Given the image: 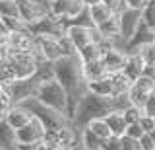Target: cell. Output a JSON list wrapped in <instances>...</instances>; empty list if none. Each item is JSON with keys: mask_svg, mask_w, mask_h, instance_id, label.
Here are the masks:
<instances>
[{"mask_svg": "<svg viewBox=\"0 0 155 150\" xmlns=\"http://www.w3.org/2000/svg\"><path fill=\"white\" fill-rule=\"evenodd\" d=\"M122 4H124V8H128V10H138V12H142L143 8L149 4V0H122Z\"/></svg>", "mask_w": 155, "mask_h": 150, "instance_id": "f35d334b", "label": "cell"}, {"mask_svg": "<svg viewBox=\"0 0 155 150\" xmlns=\"http://www.w3.org/2000/svg\"><path fill=\"white\" fill-rule=\"evenodd\" d=\"M147 43H155V30H153V27H149V26H145V23L142 22V23H140V27L136 30V33L124 43L122 51L126 53V55L140 53V47L147 45Z\"/></svg>", "mask_w": 155, "mask_h": 150, "instance_id": "8fae6325", "label": "cell"}, {"mask_svg": "<svg viewBox=\"0 0 155 150\" xmlns=\"http://www.w3.org/2000/svg\"><path fill=\"white\" fill-rule=\"evenodd\" d=\"M80 2H81V4H84V6H85V8H89V6H93V4H99V2H101V0H80Z\"/></svg>", "mask_w": 155, "mask_h": 150, "instance_id": "b9f144b4", "label": "cell"}, {"mask_svg": "<svg viewBox=\"0 0 155 150\" xmlns=\"http://www.w3.org/2000/svg\"><path fill=\"white\" fill-rule=\"evenodd\" d=\"M101 4H105L107 8H109L113 14H118V12H122L124 10V4H122V0H101Z\"/></svg>", "mask_w": 155, "mask_h": 150, "instance_id": "ab89813d", "label": "cell"}, {"mask_svg": "<svg viewBox=\"0 0 155 150\" xmlns=\"http://www.w3.org/2000/svg\"><path fill=\"white\" fill-rule=\"evenodd\" d=\"M87 92H93L97 96H105V98H113V86H110L109 74H105L99 80L87 82Z\"/></svg>", "mask_w": 155, "mask_h": 150, "instance_id": "44dd1931", "label": "cell"}, {"mask_svg": "<svg viewBox=\"0 0 155 150\" xmlns=\"http://www.w3.org/2000/svg\"><path fill=\"white\" fill-rule=\"evenodd\" d=\"M0 16H18V2L16 0H0Z\"/></svg>", "mask_w": 155, "mask_h": 150, "instance_id": "f546056e", "label": "cell"}, {"mask_svg": "<svg viewBox=\"0 0 155 150\" xmlns=\"http://www.w3.org/2000/svg\"><path fill=\"white\" fill-rule=\"evenodd\" d=\"M142 113H143V115H153V117H155V92H153V94H149L147 99L143 101Z\"/></svg>", "mask_w": 155, "mask_h": 150, "instance_id": "8d00e7d4", "label": "cell"}, {"mask_svg": "<svg viewBox=\"0 0 155 150\" xmlns=\"http://www.w3.org/2000/svg\"><path fill=\"white\" fill-rule=\"evenodd\" d=\"M126 96H128V99H130V105H136V107H142L143 105V101L147 99V92H143V90H140L138 86H130L128 92H126Z\"/></svg>", "mask_w": 155, "mask_h": 150, "instance_id": "484cf974", "label": "cell"}, {"mask_svg": "<svg viewBox=\"0 0 155 150\" xmlns=\"http://www.w3.org/2000/svg\"><path fill=\"white\" fill-rule=\"evenodd\" d=\"M0 90H2V84H0Z\"/></svg>", "mask_w": 155, "mask_h": 150, "instance_id": "7dc6e473", "label": "cell"}, {"mask_svg": "<svg viewBox=\"0 0 155 150\" xmlns=\"http://www.w3.org/2000/svg\"><path fill=\"white\" fill-rule=\"evenodd\" d=\"M78 59L81 62H89V61H97L101 59V45L99 43H87V45L78 49Z\"/></svg>", "mask_w": 155, "mask_h": 150, "instance_id": "7402d4cb", "label": "cell"}, {"mask_svg": "<svg viewBox=\"0 0 155 150\" xmlns=\"http://www.w3.org/2000/svg\"><path fill=\"white\" fill-rule=\"evenodd\" d=\"M16 146H18L16 129H12L2 117L0 119V148L2 150H16Z\"/></svg>", "mask_w": 155, "mask_h": 150, "instance_id": "e0dca14e", "label": "cell"}, {"mask_svg": "<svg viewBox=\"0 0 155 150\" xmlns=\"http://www.w3.org/2000/svg\"><path fill=\"white\" fill-rule=\"evenodd\" d=\"M84 127H85L87 131H91V133H93L95 137H99V138H107V137H110V131H109V127H107V123H105V119H103V117H95V119L87 121ZM84 127H81V129H84Z\"/></svg>", "mask_w": 155, "mask_h": 150, "instance_id": "cb8c5ba5", "label": "cell"}, {"mask_svg": "<svg viewBox=\"0 0 155 150\" xmlns=\"http://www.w3.org/2000/svg\"><path fill=\"white\" fill-rule=\"evenodd\" d=\"M142 22L155 30V0H149V4L142 10Z\"/></svg>", "mask_w": 155, "mask_h": 150, "instance_id": "83f0119b", "label": "cell"}, {"mask_svg": "<svg viewBox=\"0 0 155 150\" xmlns=\"http://www.w3.org/2000/svg\"><path fill=\"white\" fill-rule=\"evenodd\" d=\"M31 117H33V115L29 113V111L23 107L21 103H14L10 109L4 111V121H6V123H8L12 129H19V127H23V125H25Z\"/></svg>", "mask_w": 155, "mask_h": 150, "instance_id": "9a60e30c", "label": "cell"}, {"mask_svg": "<svg viewBox=\"0 0 155 150\" xmlns=\"http://www.w3.org/2000/svg\"><path fill=\"white\" fill-rule=\"evenodd\" d=\"M76 150H81V148H80V146H78V144H76Z\"/></svg>", "mask_w": 155, "mask_h": 150, "instance_id": "bcb514c9", "label": "cell"}, {"mask_svg": "<svg viewBox=\"0 0 155 150\" xmlns=\"http://www.w3.org/2000/svg\"><path fill=\"white\" fill-rule=\"evenodd\" d=\"M134 86H138L140 90H143V92H147V94H153L155 92V78L153 76H145V74H140L138 78H136L132 82Z\"/></svg>", "mask_w": 155, "mask_h": 150, "instance_id": "4316f807", "label": "cell"}, {"mask_svg": "<svg viewBox=\"0 0 155 150\" xmlns=\"http://www.w3.org/2000/svg\"><path fill=\"white\" fill-rule=\"evenodd\" d=\"M52 66H54V78L60 82L68 94V117H70L78 99L87 92V80L84 78L81 61L78 59V55L60 57L58 61L52 62Z\"/></svg>", "mask_w": 155, "mask_h": 150, "instance_id": "6da1fadb", "label": "cell"}, {"mask_svg": "<svg viewBox=\"0 0 155 150\" xmlns=\"http://www.w3.org/2000/svg\"><path fill=\"white\" fill-rule=\"evenodd\" d=\"M143 66H145V62L142 59V55H140V53H132V55H126V62H124L122 72L134 82L143 72Z\"/></svg>", "mask_w": 155, "mask_h": 150, "instance_id": "2e32d148", "label": "cell"}, {"mask_svg": "<svg viewBox=\"0 0 155 150\" xmlns=\"http://www.w3.org/2000/svg\"><path fill=\"white\" fill-rule=\"evenodd\" d=\"M64 35L74 43L76 49L87 45V43H99L103 37L99 35V31L95 30V26H80V23H68Z\"/></svg>", "mask_w": 155, "mask_h": 150, "instance_id": "52a82bcc", "label": "cell"}, {"mask_svg": "<svg viewBox=\"0 0 155 150\" xmlns=\"http://www.w3.org/2000/svg\"><path fill=\"white\" fill-rule=\"evenodd\" d=\"M138 144H140V150H155V134L143 133L138 138Z\"/></svg>", "mask_w": 155, "mask_h": 150, "instance_id": "836d02e7", "label": "cell"}, {"mask_svg": "<svg viewBox=\"0 0 155 150\" xmlns=\"http://www.w3.org/2000/svg\"><path fill=\"white\" fill-rule=\"evenodd\" d=\"M124 134H126V137H130V138H136V140H138L143 134V131H142V127H140L138 123H130V125H126Z\"/></svg>", "mask_w": 155, "mask_h": 150, "instance_id": "74e56055", "label": "cell"}, {"mask_svg": "<svg viewBox=\"0 0 155 150\" xmlns=\"http://www.w3.org/2000/svg\"><path fill=\"white\" fill-rule=\"evenodd\" d=\"M109 111H113V98H105V96H97L93 92H85L78 99L76 107L72 111L70 123L76 131H80L87 121L95 117H105Z\"/></svg>", "mask_w": 155, "mask_h": 150, "instance_id": "7a4b0ae2", "label": "cell"}, {"mask_svg": "<svg viewBox=\"0 0 155 150\" xmlns=\"http://www.w3.org/2000/svg\"><path fill=\"white\" fill-rule=\"evenodd\" d=\"M41 142H18L16 150H39Z\"/></svg>", "mask_w": 155, "mask_h": 150, "instance_id": "60d3db41", "label": "cell"}, {"mask_svg": "<svg viewBox=\"0 0 155 150\" xmlns=\"http://www.w3.org/2000/svg\"><path fill=\"white\" fill-rule=\"evenodd\" d=\"M0 150H2V148H0Z\"/></svg>", "mask_w": 155, "mask_h": 150, "instance_id": "c3c4849f", "label": "cell"}, {"mask_svg": "<svg viewBox=\"0 0 155 150\" xmlns=\"http://www.w3.org/2000/svg\"><path fill=\"white\" fill-rule=\"evenodd\" d=\"M8 62L12 65L14 76L18 78H29L35 74V66H37V59L33 53H16L8 49Z\"/></svg>", "mask_w": 155, "mask_h": 150, "instance_id": "8992f818", "label": "cell"}, {"mask_svg": "<svg viewBox=\"0 0 155 150\" xmlns=\"http://www.w3.org/2000/svg\"><path fill=\"white\" fill-rule=\"evenodd\" d=\"M122 115H124V121H126V125H130V123H138V119L142 117V107H136V105H128L126 109H122Z\"/></svg>", "mask_w": 155, "mask_h": 150, "instance_id": "f1b7e54d", "label": "cell"}, {"mask_svg": "<svg viewBox=\"0 0 155 150\" xmlns=\"http://www.w3.org/2000/svg\"><path fill=\"white\" fill-rule=\"evenodd\" d=\"M2 117H4V113H2V111H0V119H2Z\"/></svg>", "mask_w": 155, "mask_h": 150, "instance_id": "f6af8a7d", "label": "cell"}, {"mask_svg": "<svg viewBox=\"0 0 155 150\" xmlns=\"http://www.w3.org/2000/svg\"><path fill=\"white\" fill-rule=\"evenodd\" d=\"M33 35L25 31H12L8 37V49L16 53H33Z\"/></svg>", "mask_w": 155, "mask_h": 150, "instance_id": "5bb4252c", "label": "cell"}, {"mask_svg": "<svg viewBox=\"0 0 155 150\" xmlns=\"http://www.w3.org/2000/svg\"><path fill=\"white\" fill-rule=\"evenodd\" d=\"M101 150H120V137L110 134V137L103 138V142H101Z\"/></svg>", "mask_w": 155, "mask_h": 150, "instance_id": "e575fe53", "label": "cell"}, {"mask_svg": "<svg viewBox=\"0 0 155 150\" xmlns=\"http://www.w3.org/2000/svg\"><path fill=\"white\" fill-rule=\"evenodd\" d=\"M109 80H110V86H113V96L126 94L128 88L132 86V80H130L124 72H110Z\"/></svg>", "mask_w": 155, "mask_h": 150, "instance_id": "ffe728a7", "label": "cell"}, {"mask_svg": "<svg viewBox=\"0 0 155 150\" xmlns=\"http://www.w3.org/2000/svg\"><path fill=\"white\" fill-rule=\"evenodd\" d=\"M37 86H39V80L35 78V76H29V78H18V80H14L12 84H8L14 103H21L23 99L33 98Z\"/></svg>", "mask_w": 155, "mask_h": 150, "instance_id": "7c38bea8", "label": "cell"}, {"mask_svg": "<svg viewBox=\"0 0 155 150\" xmlns=\"http://www.w3.org/2000/svg\"><path fill=\"white\" fill-rule=\"evenodd\" d=\"M27 31L31 35H45V37H54V39H60L66 33V22L60 20V18H54L51 14H47L45 18H41L39 22L31 23L27 27Z\"/></svg>", "mask_w": 155, "mask_h": 150, "instance_id": "5b68a950", "label": "cell"}, {"mask_svg": "<svg viewBox=\"0 0 155 150\" xmlns=\"http://www.w3.org/2000/svg\"><path fill=\"white\" fill-rule=\"evenodd\" d=\"M120 150H140V144L136 138H130L126 134H120Z\"/></svg>", "mask_w": 155, "mask_h": 150, "instance_id": "d590c367", "label": "cell"}, {"mask_svg": "<svg viewBox=\"0 0 155 150\" xmlns=\"http://www.w3.org/2000/svg\"><path fill=\"white\" fill-rule=\"evenodd\" d=\"M47 10L51 16L60 18L66 23L70 20H74L78 14H81L85 10V6L80 0H48L47 2Z\"/></svg>", "mask_w": 155, "mask_h": 150, "instance_id": "ba28073f", "label": "cell"}, {"mask_svg": "<svg viewBox=\"0 0 155 150\" xmlns=\"http://www.w3.org/2000/svg\"><path fill=\"white\" fill-rule=\"evenodd\" d=\"M0 23H2L6 30L12 33V31H25L27 30V23L21 20L19 16H14V18H10V16H0Z\"/></svg>", "mask_w": 155, "mask_h": 150, "instance_id": "d4e9b609", "label": "cell"}, {"mask_svg": "<svg viewBox=\"0 0 155 150\" xmlns=\"http://www.w3.org/2000/svg\"><path fill=\"white\" fill-rule=\"evenodd\" d=\"M39 150H58V148H52V146H47V144H41V148Z\"/></svg>", "mask_w": 155, "mask_h": 150, "instance_id": "7bdbcfd3", "label": "cell"}, {"mask_svg": "<svg viewBox=\"0 0 155 150\" xmlns=\"http://www.w3.org/2000/svg\"><path fill=\"white\" fill-rule=\"evenodd\" d=\"M140 55L145 65H155V43H147V45L140 47Z\"/></svg>", "mask_w": 155, "mask_h": 150, "instance_id": "4dcf8cb0", "label": "cell"}, {"mask_svg": "<svg viewBox=\"0 0 155 150\" xmlns=\"http://www.w3.org/2000/svg\"><path fill=\"white\" fill-rule=\"evenodd\" d=\"M81 70H84V78L87 82H93V80H99L107 74L105 70V65L101 59L97 61H89V62H81Z\"/></svg>", "mask_w": 155, "mask_h": 150, "instance_id": "d6986e66", "label": "cell"}, {"mask_svg": "<svg viewBox=\"0 0 155 150\" xmlns=\"http://www.w3.org/2000/svg\"><path fill=\"white\" fill-rule=\"evenodd\" d=\"M118 22H120V43L124 47V43L134 35L142 23V12L124 8L122 12H118Z\"/></svg>", "mask_w": 155, "mask_h": 150, "instance_id": "30bf717a", "label": "cell"}, {"mask_svg": "<svg viewBox=\"0 0 155 150\" xmlns=\"http://www.w3.org/2000/svg\"><path fill=\"white\" fill-rule=\"evenodd\" d=\"M58 45H60L62 57H74V55H78V49L74 47V43L68 39L66 35H62L60 39H58Z\"/></svg>", "mask_w": 155, "mask_h": 150, "instance_id": "1f68e13d", "label": "cell"}, {"mask_svg": "<svg viewBox=\"0 0 155 150\" xmlns=\"http://www.w3.org/2000/svg\"><path fill=\"white\" fill-rule=\"evenodd\" d=\"M138 125L142 127L143 133L155 134V117H153V115H142V117L138 119Z\"/></svg>", "mask_w": 155, "mask_h": 150, "instance_id": "d6a6232c", "label": "cell"}, {"mask_svg": "<svg viewBox=\"0 0 155 150\" xmlns=\"http://www.w3.org/2000/svg\"><path fill=\"white\" fill-rule=\"evenodd\" d=\"M16 2H18V16L27 23V27L48 14L47 4L41 0H16Z\"/></svg>", "mask_w": 155, "mask_h": 150, "instance_id": "9c48e42d", "label": "cell"}, {"mask_svg": "<svg viewBox=\"0 0 155 150\" xmlns=\"http://www.w3.org/2000/svg\"><path fill=\"white\" fill-rule=\"evenodd\" d=\"M105 123H107V127H109L110 131V134H114V137H120V134H124V129H126V121H124V115H122V111H109V113L105 115Z\"/></svg>", "mask_w": 155, "mask_h": 150, "instance_id": "ac0fdd59", "label": "cell"}, {"mask_svg": "<svg viewBox=\"0 0 155 150\" xmlns=\"http://www.w3.org/2000/svg\"><path fill=\"white\" fill-rule=\"evenodd\" d=\"M87 10V16H89V20H91V23H93V26H99L101 22H105L107 18L110 16V12L109 8L105 6V4H93V6H89V8H85Z\"/></svg>", "mask_w": 155, "mask_h": 150, "instance_id": "603a6c76", "label": "cell"}, {"mask_svg": "<svg viewBox=\"0 0 155 150\" xmlns=\"http://www.w3.org/2000/svg\"><path fill=\"white\" fill-rule=\"evenodd\" d=\"M21 105L33 115V117H37L41 121V123L45 125V129H60V127H64V125H72L70 119H68V115L60 113V111H56V109L47 107L45 103H41V101L35 99V98L23 99Z\"/></svg>", "mask_w": 155, "mask_h": 150, "instance_id": "277c9868", "label": "cell"}, {"mask_svg": "<svg viewBox=\"0 0 155 150\" xmlns=\"http://www.w3.org/2000/svg\"><path fill=\"white\" fill-rule=\"evenodd\" d=\"M43 134H45V125L37 117H31L23 127L16 129L18 142H41Z\"/></svg>", "mask_w": 155, "mask_h": 150, "instance_id": "4fadbf2b", "label": "cell"}, {"mask_svg": "<svg viewBox=\"0 0 155 150\" xmlns=\"http://www.w3.org/2000/svg\"><path fill=\"white\" fill-rule=\"evenodd\" d=\"M64 150H76V146H70V148H64Z\"/></svg>", "mask_w": 155, "mask_h": 150, "instance_id": "ee69618b", "label": "cell"}, {"mask_svg": "<svg viewBox=\"0 0 155 150\" xmlns=\"http://www.w3.org/2000/svg\"><path fill=\"white\" fill-rule=\"evenodd\" d=\"M33 98L39 99L41 103H45L47 107L56 109V111H60V113L68 115V94H66V90L62 88V84L56 78L39 82ZM68 119H70V117H68Z\"/></svg>", "mask_w": 155, "mask_h": 150, "instance_id": "3957f363", "label": "cell"}]
</instances>
